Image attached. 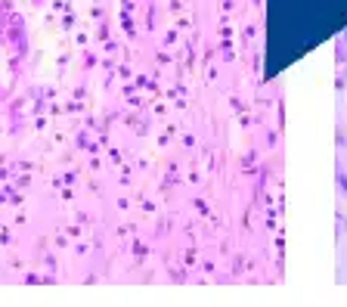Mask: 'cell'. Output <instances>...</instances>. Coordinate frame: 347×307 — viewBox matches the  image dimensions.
Wrapping results in <instances>:
<instances>
[{
    "mask_svg": "<svg viewBox=\"0 0 347 307\" xmlns=\"http://www.w3.org/2000/svg\"><path fill=\"white\" fill-rule=\"evenodd\" d=\"M9 177V168H0V180H6Z\"/></svg>",
    "mask_w": 347,
    "mask_h": 307,
    "instance_id": "cell-1",
    "label": "cell"
}]
</instances>
